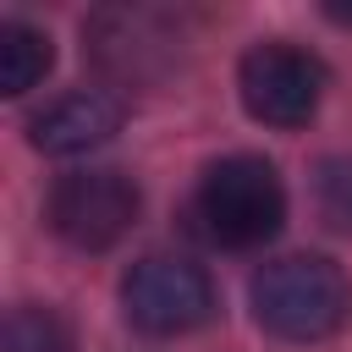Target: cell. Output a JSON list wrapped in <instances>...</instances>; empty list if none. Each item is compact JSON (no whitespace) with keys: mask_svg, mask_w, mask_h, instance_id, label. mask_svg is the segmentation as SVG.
Returning a JSON list of instances; mask_svg holds the SVG:
<instances>
[{"mask_svg":"<svg viewBox=\"0 0 352 352\" xmlns=\"http://www.w3.org/2000/svg\"><path fill=\"white\" fill-rule=\"evenodd\" d=\"M248 308L280 341H324L352 314V280L324 253H280L253 270Z\"/></svg>","mask_w":352,"mask_h":352,"instance_id":"cell-1","label":"cell"},{"mask_svg":"<svg viewBox=\"0 0 352 352\" xmlns=\"http://www.w3.org/2000/svg\"><path fill=\"white\" fill-rule=\"evenodd\" d=\"M192 220L214 248L248 253L264 248L286 226V187L280 170L258 154H226L198 176L192 192Z\"/></svg>","mask_w":352,"mask_h":352,"instance_id":"cell-2","label":"cell"},{"mask_svg":"<svg viewBox=\"0 0 352 352\" xmlns=\"http://www.w3.org/2000/svg\"><path fill=\"white\" fill-rule=\"evenodd\" d=\"M143 198H138V182L116 165H82V170H66L55 187H50V204H44V220L50 231L77 248V253H104L116 248L132 220H138Z\"/></svg>","mask_w":352,"mask_h":352,"instance_id":"cell-3","label":"cell"},{"mask_svg":"<svg viewBox=\"0 0 352 352\" xmlns=\"http://www.w3.org/2000/svg\"><path fill=\"white\" fill-rule=\"evenodd\" d=\"M324 82H330L324 60L308 55L302 44H292V38H264V44H253V50L242 55V66H236L242 110H248L253 121H264V126H280V132L308 126V121L319 116Z\"/></svg>","mask_w":352,"mask_h":352,"instance_id":"cell-4","label":"cell"},{"mask_svg":"<svg viewBox=\"0 0 352 352\" xmlns=\"http://www.w3.org/2000/svg\"><path fill=\"white\" fill-rule=\"evenodd\" d=\"M121 314L143 336H187L214 319V286L204 264L176 253H148L121 275Z\"/></svg>","mask_w":352,"mask_h":352,"instance_id":"cell-5","label":"cell"},{"mask_svg":"<svg viewBox=\"0 0 352 352\" xmlns=\"http://www.w3.org/2000/svg\"><path fill=\"white\" fill-rule=\"evenodd\" d=\"M121 116L126 110H121L116 94H104V88H72V94H60V99H50V104H38L28 116V143L38 154L72 160V154H88V148L110 143L121 132Z\"/></svg>","mask_w":352,"mask_h":352,"instance_id":"cell-6","label":"cell"},{"mask_svg":"<svg viewBox=\"0 0 352 352\" xmlns=\"http://www.w3.org/2000/svg\"><path fill=\"white\" fill-rule=\"evenodd\" d=\"M50 66H55L50 33H38L33 22H0V94L6 99H22L28 88H38Z\"/></svg>","mask_w":352,"mask_h":352,"instance_id":"cell-7","label":"cell"},{"mask_svg":"<svg viewBox=\"0 0 352 352\" xmlns=\"http://www.w3.org/2000/svg\"><path fill=\"white\" fill-rule=\"evenodd\" d=\"M6 352H72V330L55 308L22 302L6 319Z\"/></svg>","mask_w":352,"mask_h":352,"instance_id":"cell-8","label":"cell"},{"mask_svg":"<svg viewBox=\"0 0 352 352\" xmlns=\"http://www.w3.org/2000/svg\"><path fill=\"white\" fill-rule=\"evenodd\" d=\"M324 16H336V22H352V6H341V0H330V6H324Z\"/></svg>","mask_w":352,"mask_h":352,"instance_id":"cell-9","label":"cell"}]
</instances>
